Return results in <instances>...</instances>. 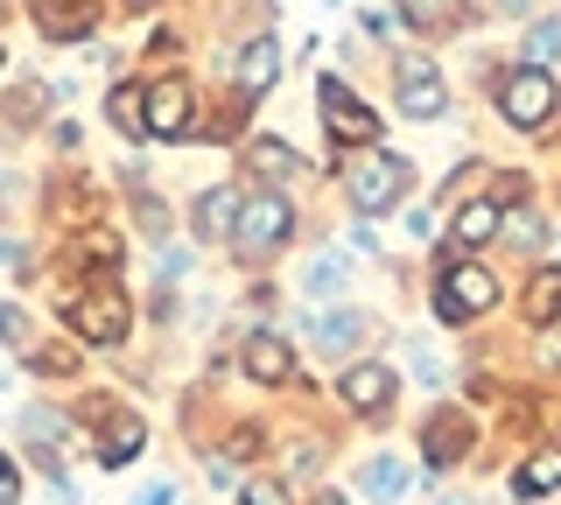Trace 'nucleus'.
Returning <instances> with one entry per match:
<instances>
[{"label": "nucleus", "instance_id": "1", "mask_svg": "<svg viewBox=\"0 0 561 505\" xmlns=\"http://www.w3.org/2000/svg\"><path fill=\"white\" fill-rule=\"evenodd\" d=\"M344 190H351V204H358V211H386V204L408 190V169H400L393 154H379L373 141H365V148L344 162Z\"/></svg>", "mask_w": 561, "mask_h": 505}, {"label": "nucleus", "instance_id": "2", "mask_svg": "<svg viewBox=\"0 0 561 505\" xmlns=\"http://www.w3.org/2000/svg\"><path fill=\"white\" fill-rule=\"evenodd\" d=\"M288 204H280V190H267V197H245L239 204V218H232V239H239V253L245 260H267L280 239H288Z\"/></svg>", "mask_w": 561, "mask_h": 505}, {"label": "nucleus", "instance_id": "3", "mask_svg": "<svg viewBox=\"0 0 561 505\" xmlns=\"http://www.w3.org/2000/svg\"><path fill=\"white\" fill-rule=\"evenodd\" d=\"M499 106H505V119H513V127H540V119L554 113V78L540 71V64H519V71L505 78Z\"/></svg>", "mask_w": 561, "mask_h": 505}, {"label": "nucleus", "instance_id": "4", "mask_svg": "<svg viewBox=\"0 0 561 505\" xmlns=\"http://www.w3.org/2000/svg\"><path fill=\"white\" fill-rule=\"evenodd\" d=\"M190 127V84H148V99H140V134H154V141H175V134Z\"/></svg>", "mask_w": 561, "mask_h": 505}, {"label": "nucleus", "instance_id": "5", "mask_svg": "<svg viewBox=\"0 0 561 505\" xmlns=\"http://www.w3.org/2000/svg\"><path fill=\"white\" fill-rule=\"evenodd\" d=\"M316 106H323V119H330V134H344L351 148H365V141H379V119L351 99V84H337V78H323V92H316Z\"/></svg>", "mask_w": 561, "mask_h": 505}, {"label": "nucleus", "instance_id": "6", "mask_svg": "<svg viewBox=\"0 0 561 505\" xmlns=\"http://www.w3.org/2000/svg\"><path fill=\"white\" fill-rule=\"evenodd\" d=\"M393 78H400V113H408V119H435V113L449 106V92H443V78H435V64L400 57Z\"/></svg>", "mask_w": 561, "mask_h": 505}, {"label": "nucleus", "instance_id": "7", "mask_svg": "<svg viewBox=\"0 0 561 505\" xmlns=\"http://www.w3.org/2000/svg\"><path fill=\"white\" fill-rule=\"evenodd\" d=\"M499 302V282H491L484 267H470V260H456L443 274V317H478V309Z\"/></svg>", "mask_w": 561, "mask_h": 505}, {"label": "nucleus", "instance_id": "8", "mask_svg": "<svg viewBox=\"0 0 561 505\" xmlns=\"http://www.w3.org/2000/svg\"><path fill=\"white\" fill-rule=\"evenodd\" d=\"M70 330H78V337H92V344H119L127 337V302H119V295H84L78 309H70Z\"/></svg>", "mask_w": 561, "mask_h": 505}, {"label": "nucleus", "instance_id": "9", "mask_svg": "<svg viewBox=\"0 0 561 505\" xmlns=\"http://www.w3.org/2000/svg\"><path fill=\"white\" fill-rule=\"evenodd\" d=\"M337 393H344L358 414H379L386 400H393V365H351V372L337 379Z\"/></svg>", "mask_w": 561, "mask_h": 505}, {"label": "nucleus", "instance_id": "10", "mask_svg": "<svg viewBox=\"0 0 561 505\" xmlns=\"http://www.w3.org/2000/svg\"><path fill=\"white\" fill-rule=\"evenodd\" d=\"M274 78H280V43H274V36L245 43V57H239V92H245V99H267Z\"/></svg>", "mask_w": 561, "mask_h": 505}, {"label": "nucleus", "instance_id": "11", "mask_svg": "<svg viewBox=\"0 0 561 505\" xmlns=\"http://www.w3.org/2000/svg\"><path fill=\"white\" fill-rule=\"evenodd\" d=\"M35 14H43V36H84L99 14V0H35Z\"/></svg>", "mask_w": 561, "mask_h": 505}, {"label": "nucleus", "instance_id": "12", "mask_svg": "<svg viewBox=\"0 0 561 505\" xmlns=\"http://www.w3.org/2000/svg\"><path fill=\"white\" fill-rule=\"evenodd\" d=\"M239 358H245V372H253V379H267V387H274V379H288V365H295V358H288V344H280L274 330L245 337V352H239Z\"/></svg>", "mask_w": 561, "mask_h": 505}, {"label": "nucleus", "instance_id": "13", "mask_svg": "<svg viewBox=\"0 0 561 505\" xmlns=\"http://www.w3.org/2000/svg\"><path fill=\"white\" fill-rule=\"evenodd\" d=\"M499 204H491V197H478V204H463V211H456V239H463V246H484V239L491 232H499Z\"/></svg>", "mask_w": 561, "mask_h": 505}, {"label": "nucleus", "instance_id": "14", "mask_svg": "<svg viewBox=\"0 0 561 505\" xmlns=\"http://www.w3.org/2000/svg\"><path fill=\"white\" fill-rule=\"evenodd\" d=\"M526 317L534 323H554L561 317V267H540L534 288H526Z\"/></svg>", "mask_w": 561, "mask_h": 505}, {"label": "nucleus", "instance_id": "15", "mask_svg": "<svg viewBox=\"0 0 561 505\" xmlns=\"http://www.w3.org/2000/svg\"><path fill=\"white\" fill-rule=\"evenodd\" d=\"M519 492H526V498H540V492H561V449H540V457L519 470Z\"/></svg>", "mask_w": 561, "mask_h": 505}, {"label": "nucleus", "instance_id": "16", "mask_svg": "<svg viewBox=\"0 0 561 505\" xmlns=\"http://www.w3.org/2000/svg\"><path fill=\"white\" fill-rule=\"evenodd\" d=\"M400 14H408L421 36H449V22H456L449 0H400Z\"/></svg>", "mask_w": 561, "mask_h": 505}, {"label": "nucleus", "instance_id": "17", "mask_svg": "<svg viewBox=\"0 0 561 505\" xmlns=\"http://www.w3.org/2000/svg\"><path fill=\"white\" fill-rule=\"evenodd\" d=\"M232 218H239V204L225 197V190H210V197L197 204V232L204 239H225V232H232Z\"/></svg>", "mask_w": 561, "mask_h": 505}, {"label": "nucleus", "instance_id": "18", "mask_svg": "<svg viewBox=\"0 0 561 505\" xmlns=\"http://www.w3.org/2000/svg\"><path fill=\"white\" fill-rule=\"evenodd\" d=\"M365 492H373V498H400V492H408V463H400V457H379L373 470H365Z\"/></svg>", "mask_w": 561, "mask_h": 505}, {"label": "nucleus", "instance_id": "19", "mask_svg": "<svg viewBox=\"0 0 561 505\" xmlns=\"http://www.w3.org/2000/svg\"><path fill=\"white\" fill-rule=\"evenodd\" d=\"M245 162H253L260 176H295V169H302L288 148H274V141H253V148H245Z\"/></svg>", "mask_w": 561, "mask_h": 505}, {"label": "nucleus", "instance_id": "20", "mask_svg": "<svg viewBox=\"0 0 561 505\" xmlns=\"http://www.w3.org/2000/svg\"><path fill=\"white\" fill-rule=\"evenodd\" d=\"M309 330H316V344H323V352H337V344H351V337H358V317H323V309H316V317H309Z\"/></svg>", "mask_w": 561, "mask_h": 505}, {"label": "nucleus", "instance_id": "21", "mask_svg": "<svg viewBox=\"0 0 561 505\" xmlns=\"http://www.w3.org/2000/svg\"><path fill=\"white\" fill-rule=\"evenodd\" d=\"M140 443H148V435H140V422H119V428H113V435L99 443V463H127Z\"/></svg>", "mask_w": 561, "mask_h": 505}, {"label": "nucleus", "instance_id": "22", "mask_svg": "<svg viewBox=\"0 0 561 505\" xmlns=\"http://www.w3.org/2000/svg\"><path fill=\"white\" fill-rule=\"evenodd\" d=\"M499 232L513 239V246H540V225L526 218V211H513V218H499Z\"/></svg>", "mask_w": 561, "mask_h": 505}, {"label": "nucleus", "instance_id": "23", "mask_svg": "<svg viewBox=\"0 0 561 505\" xmlns=\"http://www.w3.org/2000/svg\"><path fill=\"white\" fill-rule=\"evenodd\" d=\"M428 457H435V463L463 457V428H435V435H428Z\"/></svg>", "mask_w": 561, "mask_h": 505}, {"label": "nucleus", "instance_id": "24", "mask_svg": "<svg viewBox=\"0 0 561 505\" xmlns=\"http://www.w3.org/2000/svg\"><path fill=\"white\" fill-rule=\"evenodd\" d=\"M245 505H288V492L274 478H245Z\"/></svg>", "mask_w": 561, "mask_h": 505}, {"label": "nucleus", "instance_id": "25", "mask_svg": "<svg viewBox=\"0 0 561 505\" xmlns=\"http://www.w3.org/2000/svg\"><path fill=\"white\" fill-rule=\"evenodd\" d=\"M337 282H344V260H316V267H309V288L316 295H330Z\"/></svg>", "mask_w": 561, "mask_h": 505}, {"label": "nucleus", "instance_id": "26", "mask_svg": "<svg viewBox=\"0 0 561 505\" xmlns=\"http://www.w3.org/2000/svg\"><path fill=\"white\" fill-rule=\"evenodd\" d=\"M554 49H561V28H534V43H526V57H534V64H548Z\"/></svg>", "mask_w": 561, "mask_h": 505}, {"label": "nucleus", "instance_id": "27", "mask_svg": "<svg viewBox=\"0 0 561 505\" xmlns=\"http://www.w3.org/2000/svg\"><path fill=\"white\" fill-rule=\"evenodd\" d=\"M113 113H119V127H134V134H140V99H134V92H119V99H113Z\"/></svg>", "mask_w": 561, "mask_h": 505}, {"label": "nucleus", "instance_id": "28", "mask_svg": "<svg viewBox=\"0 0 561 505\" xmlns=\"http://www.w3.org/2000/svg\"><path fill=\"white\" fill-rule=\"evenodd\" d=\"M14 492H22V470L0 457V505H14Z\"/></svg>", "mask_w": 561, "mask_h": 505}, {"label": "nucleus", "instance_id": "29", "mask_svg": "<svg viewBox=\"0 0 561 505\" xmlns=\"http://www.w3.org/2000/svg\"><path fill=\"white\" fill-rule=\"evenodd\" d=\"M540 365H561V337H548V344H540Z\"/></svg>", "mask_w": 561, "mask_h": 505}, {"label": "nucleus", "instance_id": "30", "mask_svg": "<svg viewBox=\"0 0 561 505\" xmlns=\"http://www.w3.org/2000/svg\"><path fill=\"white\" fill-rule=\"evenodd\" d=\"M140 505H175V492H169V484H154V492L140 498Z\"/></svg>", "mask_w": 561, "mask_h": 505}, {"label": "nucleus", "instance_id": "31", "mask_svg": "<svg viewBox=\"0 0 561 505\" xmlns=\"http://www.w3.org/2000/svg\"><path fill=\"white\" fill-rule=\"evenodd\" d=\"M316 505H344V498H337V492H323V498H316Z\"/></svg>", "mask_w": 561, "mask_h": 505}, {"label": "nucleus", "instance_id": "32", "mask_svg": "<svg viewBox=\"0 0 561 505\" xmlns=\"http://www.w3.org/2000/svg\"><path fill=\"white\" fill-rule=\"evenodd\" d=\"M435 505H463V498H435Z\"/></svg>", "mask_w": 561, "mask_h": 505}]
</instances>
